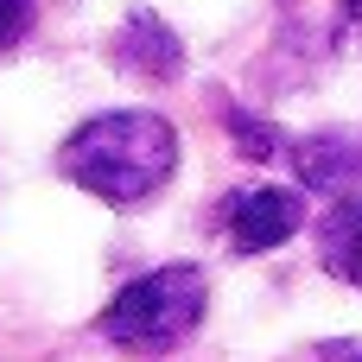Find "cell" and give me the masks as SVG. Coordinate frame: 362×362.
Masks as SVG:
<instances>
[{
	"label": "cell",
	"instance_id": "ba28073f",
	"mask_svg": "<svg viewBox=\"0 0 362 362\" xmlns=\"http://www.w3.org/2000/svg\"><path fill=\"white\" fill-rule=\"evenodd\" d=\"M293 362H362V337H325V344L299 350Z\"/></svg>",
	"mask_w": 362,
	"mask_h": 362
},
{
	"label": "cell",
	"instance_id": "8992f818",
	"mask_svg": "<svg viewBox=\"0 0 362 362\" xmlns=\"http://www.w3.org/2000/svg\"><path fill=\"white\" fill-rule=\"evenodd\" d=\"M318 261H325L331 280L362 286V197L337 204V210L318 223Z\"/></svg>",
	"mask_w": 362,
	"mask_h": 362
},
{
	"label": "cell",
	"instance_id": "9c48e42d",
	"mask_svg": "<svg viewBox=\"0 0 362 362\" xmlns=\"http://www.w3.org/2000/svg\"><path fill=\"white\" fill-rule=\"evenodd\" d=\"M32 25V0H0V51H13Z\"/></svg>",
	"mask_w": 362,
	"mask_h": 362
},
{
	"label": "cell",
	"instance_id": "3957f363",
	"mask_svg": "<svg viewBox=\"0 0 362 362\" xmlns=\"http://www.w3.org/2000/svg\"><path fill=\"white\" fill-rule=\"evenodd\" d=\"M223 223V242L235 255H274L280 242H293L305 229V191H286V185H242L223 197L216 210Z\"/></svg>",
	"mask_w": 362,
	"mask_h": 362
},
{
	"label": "cell",
	"instance_id": "30bf717a",
	"mask_svg": "<svg viewBox=\"0 0 362 362\" xmlns=\"http://www.w3.org/2000/svg\"><path fill=\"white\" fill-rule=\"evenodd\" d=\"M337 6H344V19H350V25L362 32V0H337Z\"/></svg>",
	"mask_w": 362,
	"mask_h": 362
},
{
	"label": "cell",
	"instance_id": "52a82bcc",
	"mask_svg": "<svg viewBox=\"0 0 362 362\" xmlns=\"http://www.w3.org/2000/svg\"><path fill=\"white\" fill-rule=\"evenodd\" d=\"M229 134H235V146H242V153H255V159H274V153H280L274 127H267V121H248L242 108H229Z\"/></svg>",
	"mask_w": 362,
	"mask_h": 362
},
{
	"label": "cell",
	"instance_id": "5b68a950",
	"mask_svg": "<svg viewBox=\"0 0 362 362\" xmlns=\"http://www.w3.org/2000/svg\"><path fill=\"white\" fill-rule=\"evenodd\" d=\"M115 64H121L127 76H140V83H172V76L185 70V45H178V32H172L165 19L134 13V19L121 25V38H115Z\"/></svg>",
	"mask_w": 362,
	"mask_h": 362
},
{
	"label": "cell",
	"instance_id": "7a4b0ae2",
	"mask_svg": "<svg viewBox=\"0 0 362 362\" xmlns=\"http://www.w3.org/2000/svg\"><path fill=\"white\" fill-rule=\"evenodd\" d=\"M204 312H210V280H204V267L172 261V267H153V274L127 280V286L102 305L95 331H102L115 350H127V356H172L178 344L197 337Z\"/></svg>",
	"mask_w": 362,
	"mask_h": 362
},
{
	"label": "cell",
	"instance_id": "6da1fadb",
	"mask_svg": "<svg viewBox=\"0 0 362 362\" xmlns=\"http://www.w3.org/2000/svg\"><path fill=\"white\" fill-rule=\"evenodd\" d=\"M57 172L102 204H146L178 172V127L153 108H102L57 146Z\"/></svg>",
	"mask_w": 362,
	"mask_h": 362
},
{
	"label": "cell",
	"instance_id": "277c9868",
	"mask_svg": "<svg viewBox=\"0 0 362 362\" xmlns=\"http://www.w3.org/2000/svg\"><path fill=\"white\" fill-rule=\"evenodd\" d=\"M293 165H299V191H325V197H344L362 191V127H318L293 146Z\"/></svg>",
	"mask_w": 362,
	"mask_h": 362
}]
</instances>
